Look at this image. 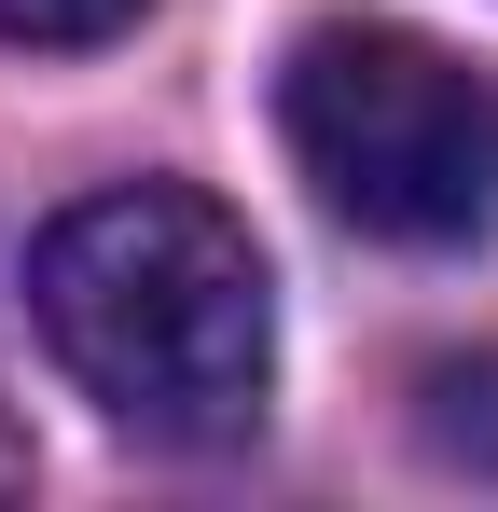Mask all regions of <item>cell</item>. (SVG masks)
Instances as JSON below:
<instances>
[{"label": "cell", "instance_id": "cell-1", "mask_svg": "<svg viewBox=\"0 0 498 512\" xmlns=\"http://www.w3.org/2000/svg\"><path fill=\"white\" fill-rule=\"evenodd\" d=\"M28 319L83 402L166 457L263 429L277 388V291L236 208L180 180H111L28 236Z\"/></svg>", "mask_w": 498, "mask_h": 512}, {"label": "cell", "instance_id": "cell-2", "mask_svg": "<svg viewBox=\"0 0 498 512\" xmlns=\"http://www.w3.org/2000/svg\"><path fill=\"white\" fill-rule=\"evenodd\" d=\"M277 125L319 208L388 250H471L498 222V84L429 28H388V14L305 28L277 70Z\"/></svg>", "mask_w": 498, "mask_h": 512}, {"label": "cell", "instance_id": "cell-4", "mask_svg": "<svg viewBox=\"0 0 498 512\" xmlns=\"http://www.w3.org/2000/svg\"><path fill=\"white\" fill-rule=\"evenodd\" d=\"M14 485H28V443H14V429H0V499H14Z\"/></svg>", "mask_w": 498, "mask_h": 512}, {"label": "cell", "instance_id": "cell-3", "mask_svg": "<svg viewBox=\"0 0 498 512\" xmlns=\"http://www.w3.org/2000/svg\"><path fill=\"white\" fill-rule=\"evenodd\" d=\"M125 28H139V0H0V42H28V56H83Z\"/></svg>", "mask_w": 498, "mask_h": 512}]
</instances>
